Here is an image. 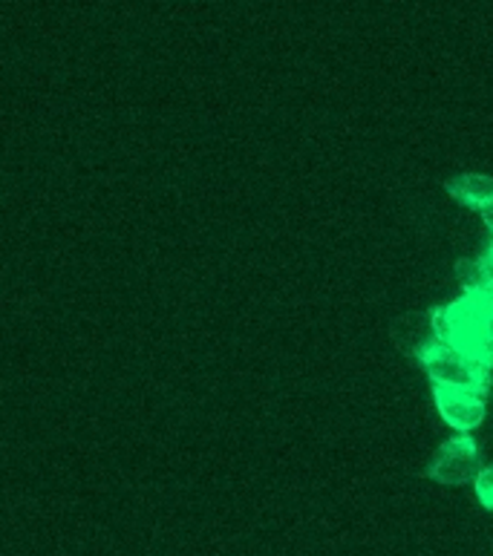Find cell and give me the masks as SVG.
I'll list each match as a JSON object with an SVG mask.
<instances>
[{
	"label": "cell",
	"mask_w": 493,
	"mask_h": 556,
	"mask_svg": "<svg viewBox=\"0 0 493 556\" xmlns=\"http://www.w3.org/2000/svg\"><path fill=\"white\" fill-rule=\"evenodd\" d=\"M439 416L451 424L453 430L470 432L485 421V395L459 387H433Z\"/></svg>",
	"instance_id": "4"
},
{
	"label": "cell",
	"mask_w": 493,
	"mask_h": 556,
	"mask_svg": "<svg viewBox=\"0 0 493 556\" xmlns=\"http://www.w3.org/2000/svg\"><path fill=\"white\" fill-rule=\"evenodd\" d=\"M479 470L482 467H479L477 441L470 439V435H456V439L444 441L427 473L439 484L459 488V484L477 482Z\"/></svg>",
	"instance_id": "3"
},
{
	"label": "cell",
	"mask_w": 493,
	"mask_h": 556,
	"mask_svg": "<svg viewBox=\"0 0 493 556\" xmlns=\"http://www.w3.org/2000/svg\"><path fill=\"white\" fill-rule=\"evenodd\" d=\"M473 488H477L479 502H482L488 510H493V467H482V470H479Z\"/></svg>",
	"instance_id": "7"
},
{
	"label": "cell",
	"mask_w": 493,
	"mask_h": 556,
	"mask_svg": "<svg viewBox=\"0 0 493 556\" xmlns=\"http://www.w3.org/2000/svg\"><path fill=\"white\" fill-rule=\"evenodd\" d=\"M482 219H485V225H488V231L493 233V202L491 205H488L485 211H482Z\"/></svg>",
	"instance_id": "8"
},
{
	"label": "cell",
	"mask_w": 493,
	"mask_h": 556,
	"mask_svg": "<svg viewBox=\"0 0 493 556\" xmlns=\"http://www.w3.org/2000/svg\"><path fill=\"white\" fill-rule=\"evenodd\" d=\"M444 188H447V193H451L453 200H459L465 208H473L479 211V214L493 202V176L488 174L451 176Z\"/></svg>",
	"instance_id": "5"
},
{
	"label": "cell",
	"mask_w": 493,
	"mask_h": 556,
	"mask_svg": "<svg viewBox=\"0 0 493 556\" xmlns=\"http://www.w3.org/2000/svg\"><path fill=\"white\" fill-rule=\"evenodd\" d=\"M465 294H479V298H493V275L485 260H462L456 266Z\"/></svg>",
	"instance_id": "6"
},
{
	"label": "cell",
	"mask_w": 493,
	"mask_h": 556,
	"mask_svg": "<svg viewBox=\"0 0 493 556\" xmlns=\"http://www.w3.org/2000/svg\"><path fill=\"white\" fill-rule=\"evenodd\" d=\"M488 263V268H491V275H493V242L491 245H488V251H485V257H482Z\"/></svg>",
	"instance_id": "9"
},
{
	"label": "cell",
	"mask_w": 493,
	"mask_h": 556,
	"mask_svg": "<svg viewBox=\"0 0 493 556\" xmlns=\"http://www.w3.org/2000/svg\"><path fill=\"white\" fill-rule=\"evenodd\" d=\"M416 361L425 366V372L430 375L433 387H459V390H473L479 395H485L488 383H491L493 366L470 361L468 355H462L447 343L425 341L416 349Z\"/></svg>",
	"instance_id": "2"
},
{
	"label": "cell",
	"mask_w": 493,
	"mask_h": 556,
	"mask_svg": "<svg viewBox=\"0 0 493 556\" xmlns=\"http://www.w3.org/2000/svg\"><path fill=\"white\" fill-rule=\"evenodd\" d=\"M430 334L470 361L493 366V298L465 294L430 312Z\"/></svg>",
	"instance_id": "1"
}]
</instances>
